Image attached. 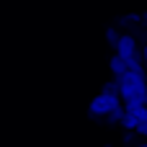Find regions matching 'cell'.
I'll return each instance as SVG.
<instances>
[{
    "label": "cell",
    "mask_w": 147,
    "mask_h": 147,
    "mask_svg": "<svg viewBox=\"0 0 147 147\" xmlns=\"http://www.w3.org/2000/svg\"><path fill=\"white\" fill-rule=\"evenodd\" d=\"M109 67H111V72H114V78L119 80V78H124L127 72H129V62L124 59V57H119V54H114L111 59H109Z\"/></svg>",
    "instance_id": "cell-4"
},
{
    "label": "cell",
    "mask_w": 147,
    "mask_h": 147,
    "mask_svg": "<svg viewBox=\"0 0 147 147\" xmlns=\"http://www.w3.org/2000/svg\"><path fill=\"white\" fill-rule=\"evenodd\" d=\"M114 109H119V96H106V93H98L90 106H88V114L90 116H109Z\"/></svg>",
    "instance_id": "cell-2"
},
{
    "label": "cell",
    "mask_w": 147,
    "mask_h": 147,
    "mask_svg": "<svg viewBox=\"0 0 147 147\" xmlns=\"http://www.w3.org/2000/svg\"><path fill=\"white\" fill-rule=\"evenodd\" d=\"M106 41L116 49V47H119V41H121V34H119L116 28H111V26H109V28H106Z\"/></svg>",
    "instance_id": "cell-6"
},
{
    "label": "cell",
    "mask_w": 147,
    "mask_h": 147,
    "mask_svg": "<svg viewBox=\"0 0 147 147\" xmlns=\"http://www.w3.org/2000/svg\"><path fill=\"white\" fill-rule=\"evenodd\" d=\"M142 54H145V70H147V44H145V49H142Z\"/></svg>",
    "instance_id": "cell-10"
},
{
    "label": "cell",
    "mask_w": 147,
    "mask_h": 147,
    "mask_svg": "<svg viewBox=\"0 0 147 147\" xmlns=\"http://www.w3.org/2000/svg\"><path fill=\"white\" fill-rule=\"evenodd\" d=\"M137 52H140V49H137V41H134V36L124 34V36H121V41H119V47H116V54H119V57H124V59L129 62V59H132Z\"/></svg>",
    "instance_id": "cell-3"
},
{
    "label": "cell",
    "mask_w": 147,
    "mask_h": 147,
    "mask_svg": "<svg viewBox=\"0 0 147 147\" xmlns=\"http://www.w3.org/2000/svg\"><path fill=\"white\" fill-rule=\"evenodd\" d=\"M101 93H106V96H119V98H121V85H119V80H116V83H114V80L106 83Z\"/></svg>",
    "instance_id": "cell-7"
},
{
    "label": "cell",
    "mask_w": 147,
    "mask_h": 147,
    "mask_svg": "<svg viewBox=\"0 0 147 147\" xmlns=\"http://www.w3.org/2000/svg\"><path fill=\"white\" fill-rule=\"evenodd\" d=\"M147 75H137V72H127L124 78H119L121 85V98H124V109H137V106H147Z\"/></svg>",
    "instance_id": "cell-1"
},
{
    "label": "cell",
    "mask_w": 147,
    "mask_h": 147,
    "mask_svg": "<svg viewBox=\"0 0 147 147\" xmlns=\"http://www.w3.org/2000/svg\"><path fill=\"white\" fill-rule=\"evenodd\" d=\"M140 147H147V142H145V145H140Z\"/></svg>",
    "instance_id": "cell-11"
},
{
    "label": "cell",
    "mask_w": 147,
    "mask_h": 147,
    "mask_svg": "<svg viewBox=\"0 0 147 147\" xmlns=\"http://www.w3.org/2000/svg\"><path fill=\"white\" fill-rule=\"evenodd\" d=\"M121 127L127 129V132H137V127H140V119L134 116V114H124V119H121Z\"/></svg>",
    "instance_id": "cell-5"
},
{
    "label": "cell",
    "mask_w": 147,
    "mask_h": 147,
    "mask_svg": "<svg viewBox=\"0 0 147 147\" xmlns=\"http://www.w3.org/2000/svg\"><path fill=\"white\" fill-rule=\"evenodd\" d=\"M124 114H127V109H121V106H119V109H114V111L106 116V121H109V124H121Z\"/></svg>",
    "instance_id": "cell-8"
},
{
    "label": "cell",
    "mask_w": 147,
    "mask_h": 147,
    "mask_svg": "<svg viewBox=\"0 0 147 147\" xmlns=\"http://www.w3.org/2000/svg\"><path fill=\"white\" fill-rule=\"evenodd\" d=\"M137 134L147 137V119H142V121H140V127H137Z\"/></svg>",
    "instance_id": "cell-9"
}]
</instances>
